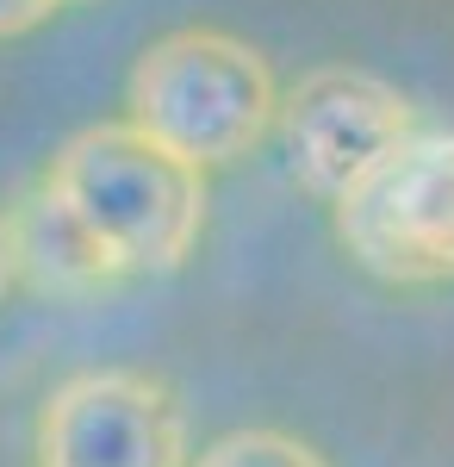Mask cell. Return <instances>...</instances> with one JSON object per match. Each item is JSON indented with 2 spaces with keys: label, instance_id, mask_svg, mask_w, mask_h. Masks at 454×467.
<instances>
[{
  "label": "cell",
  "instance_id": "cell-1",
  "mask_svg": "<svg viewBox=\"0 0 454 467\" xmlns=\"http://www.w3.org/2000/svg\"><path fill=\"white\" fill-rule=\"evenodd\" d=\"M44 193L75 218V231L119 275L181 268L206 224V175L156 150L125 119L75 131L50 156Z\"/></svg>",
  "mask_w": 454,
  "mask_h": 467
},
{
  "label": "cell",
  "instance_id": "cell-2",
  "mask_svg": "<svg viewBox=\"0 0 454 467\" xmlns=\"http://www.w3.org/2000/svg\"><path fill=\"white\" fill-rule=\"evenodd\" d=\"M280 88L268 57L231 32L187 26L131 63L125 125L187 169H224L274 131Z\"/></svg>",
  "mask_w": 454,
  "mask_h": 467
},
{
  "label": "cell",
  "instance_id": "cell-3",
  "mask_svg": "<svg viewBox=\"0 0 454 467\" xmlns=\"http://www.w3.org/2000/svg\"><path fill=\"white\" fill-rule=\"evenodd\" d=\"M336 244L386 287H454V131L418 125L330 206Z\"/></svg>",
  "mask_w": 454,
  "mask_h": 467
},
{
  "label": "cell",
  "instance_id": "cell-4",
  "mask_svg": "<svg viewBox=\"0 0 454 467\" xmlns=\"http://www.w3.org/2000/svg\"><path fill=\"white\" fill-rule=\"evenodd\" d=\"M37 467H193L187 411L143 368H88L37 405Z\"/></svg>",
  "mask_w": 454,
  "mask_h": 467
},
{
  "label": "cell",
  "instance_id": "cell-5",
  "mask_svg": "<svg viewBox=\"0 0 454 467\" xmlns=\"http://www.w3.org/2000/svg\"><path fill=\"white\" fill-rule=\"evenodd\" d=\"M274 125L299 187L336 206L386 150L418 131V107L367 69H312L280 94Z\"/></svg>",
  "mask_w": 454,
  "mask_h": 467
},
{
  "label": "cell",
  "instance_id": "cell-6",
  "mask_svg": "<svg viewBox=\"0 0 454 467\" xmlns=\"http://www.w3.org/2000/svg\"><path fill=\"white\" fill-rule=\"evenodd\" d=\"M13 224V268L44 293H94V287H112L125 281L112 262H106L81 231L75 218L37 187V200H26V213L6 218Z\"/></svg>",
  "mask_w": 454,
  "mask_h": 467
},
{
  "label": "cell",
  "instance_id": "cell-7",
  "mask_svg": "<svg viewBox=\"0 0 454 467\" xmlns=\"http://www.w3.org/2000/svg\"><path fill=\"white\" fill-rule=\"evenodd\" d=\"M193 467H330V462L286 431H231L218 442H206L193 455Z\"/></svg>",
  "mask_w": 454,
  "mask_h": 467
},
{
  "label": "cell",
  "instance_id": "cell-8",
  "mask_svg": "<svg viewBox=\"0 0 454 467\" xmlns=\"http://www.w3.org/2000/svg\"><path fill=\"white\" fill-rule=\"evenodd\" d=\"M50 13H57V0H0V37L37 32V26H44Z\"/></svg>",
  "mask_w": 454,
  "mask_h": 467
},
{
  "label": "cell",
  "instance_id": "cell-9",
  "mask_svg": "<svg viewBox=\"0 0 454 467\" xmlns=\"http://www.w3.org/2000/svg\"><path fill=\"white\" fill-rule=\"evenodd\" d=\"M13 281H19V268H13V224L0 213V299L13 293Z\"/></svg>",
  "mask_w": 454,
  "mask_h": 467
},
{
  "label": "cell",
  "instance_id": "cell-10",
  "mask_svg": "<svg viewBox=\"0 0 454 467\" xmlns=\"http://www.w3.org/2000/svg\"><path fill=\"white\" fill-rule=\"evenodd\" d=\"M57 6H69V0H57Z\"/></svg>",
  "mask_w": 454,
  "mask_h": 467
}]
</instances>
